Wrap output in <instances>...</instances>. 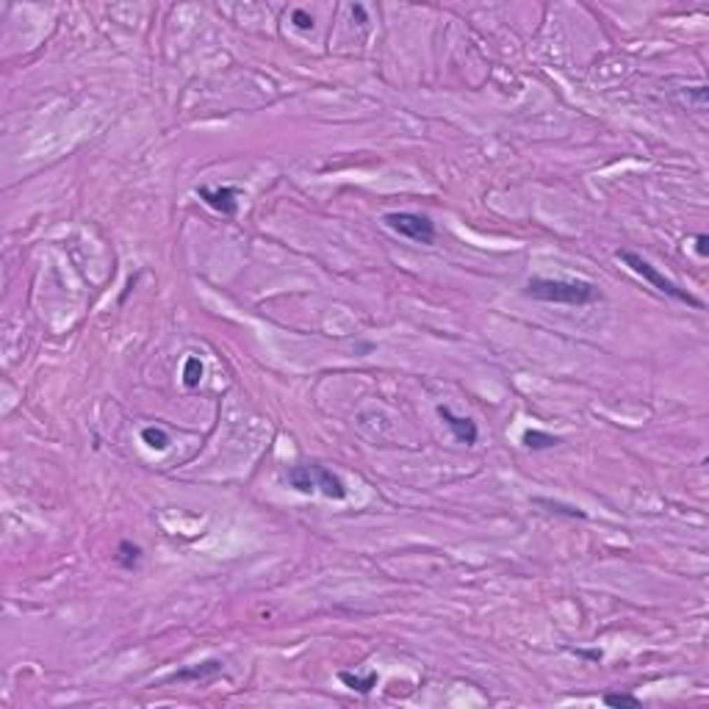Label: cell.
Masks as SVG:
<instances>
[{"instance_id": "cell-11", "label": "cell", "mask_w": 709, "mask_h": 709, "mask_svg": "<svg viewBox=\"0 0 709 709\" xmlns=\"http://www.w3.org/2000/svg\"><path fill=\"white\" fill-rule=\"evenodd\" d=\"M142 441H144L150 449L164 452V449L170 446V432L161 429V427H144V429H142Z\"/></svg>"}, {"instance_id": "cell-7", "label": "cell", "mask_w": 709, "mask_h": 709, "mask_svg": "<svg viewBox=\"0 0 709 709\" xmlns=\"http://www.w3.org/2000/svg\"><path fill=\"white\" fill-rule=\"evenodd\" d=\"M222 662L219 659H205V662H197L191 668H180L170 676V682H191V679H208V676H216L222 673Z\"/></svg>"}, {"instance_id": "cell-15", "label": "cell", "mask_w": 709, "mask_h": 709, "mask_svg": "<svg viewBox=\"0 0 709 709\" xmlns=\"http://www.w3.org/2000/svg\"><path fill=\"white\" fill-rule=\"evenodd\" d=\"M294 25L296 28H302V31H308V28H313V17H308L302 8H296L294 11Z\"/></svg>"}, {"instance_id": "cell-13", "label": "cell", "mask_w": 709, "mask_h": 709, "mask_svg": "<svg viewBox=\"0 0 709 709\" xmlns=\"http://www.w3.org/2000/svg\"><path fill=\"white\" fill-rule=\"evenodd\" d=\"M601 701L607 704V707H615V709H621V707H629V709H638L643 701L638 698V696H632V693H604L601 696Z\"/></svg>"}, {"instance_id": "cell-3", "label": "cell", "mask_w": 709, "mask_h": 709, "mask_svg": "<svg viewBox=\"0 0 709 709\" xmlns=\"http://www.w3.org/2000/svg\"><path fill=\"white\" fill-rule=\"evenodd\" d=\"M618 258H621L635 275H640L646 283H651L656 291H662L665 296H673V299H679V302H684V305H693V308H701V305H704L698 296H693L687 289H682L679 283H673L670 277H665L656 266H651L643 255H638V252H632V249H621Z\"/></svg>"}, {"instance_id": "cell-4", "label": "cell", "mask_w": 709, "mask_h": 709, "mask_svg": "<svg viewBox=\"0 0 709 709\" xmlns=\"http://www.w3.org/2000/svg\"><path fill=\"white\" fill-rule=\"evenodd\" d=\"M394 233L411 238L415 244H432L435 241V225L427 214H415V211H394L385 214L383 219Z\"/></svg>"}, {"instance_id": "cell-9", "label": "cell", "mask_w": 709, "mask_h": 709, "mask_svg": "<svg viewBox=\"0 0 709 709\" xmlns=\"http://www.w3.org/2000/svg\"><path fill=\"white\" fill-rule=\"evenodd\" d=\"M117 563L125 571L139 568V563H142V549H139L136 543H130V540H122L117 546Z\"/></svg>"}, {"instance_id": "cell-2", "label": "cell", "mask_w": 709, "mask_h": 709, "mask_svg": "<svg viewBox=\"0 0 709 709\" xmlns=\"http://www.w3.org/2000/svg\"><path fill=\"white\" fill-rule=\"evenodd\" d=\"M286 479L299 493H316V490H322L327 499H336V502L347 499L344 479L338 474H333L330 469H324V466H291L286 471Z\"/></svg>"}, {"instance_id": "cell-6", "label": "cell", "mask_w": 709, "mask_h": 709, "mask_svg": "<svg viewBox=\"0 0 709 709\" xmlns=\"http://www.w3.org/2000/svg\"><path fill=\"white\" fill-rule=\"evenodd\" d=\"M438 415L446 421V427L455 432V438L460 441V443H466V446H471L476 443V435H479V429H476V424H474L469 415H455L449 408H438Z\"/></svg>"}, {"instance_id": "cell-1", "label": "cell", "mask_w": 709, "mask_h": 709, "mask_svg": "<svg viewBox=\"0 0 709 709\" xmlns=\"http://www.w3.org/2000/svg\"><path fill=\"white\" fill-rule=\"evenodd\" d=\"M524 294L537 299V302H551V305H591L601 299V291L588 283V280H551V277H530Z\"/></svg>"}, {"instance_id": "cell-10", "label": "cell", "mask_w": 709, "mask_h": 709, "mask_svg": "<svg viewBox=\"0 0 709 709\" xmlns=\"http://www.w3.org/2000/svg\"><path fill=\"white\" fill-rule=\"evenodd\" d=\"M560 443V438L557 435H549V432H543V429H527L524 432V446H530V449H551V446H557Z\"/></svg>"}, {"instance_id": "cell-14", "label": "cell", "mask_w": 709, "mask_h": 709, "mask_svg": "<svg viewBox=\"0 0 709 709\" xmlns=\"http://www.w3.org/2000/svg\"><path fill=\"white\" fill-rule=\"evenodd\" d=\"M537 504L551 507V513L557 510V513H565V516H571V518H585V513H582L579 507H565V504H560V502H549V499H537Z\"/></svg>"}, {"instance_id": "cell-16", "label": "cell", "mask_w": 709, "mask_h": 709, "mask_svg": "<svg viewBox=\"0 0 709 709\" xmlns=\"http://www.w3.org/2000/svg\"><path fill=\"white\" fill-rule=\"evenodd\" d=\"M696 244H698V255H707V236H698L696 238Z\"/></svg>"}, {"instance_id": "cell-12", "label": "cell", "mask_w": 709, "mask_h": 709, "mask_svg": "<svg viewBox=\"0 0 709 709\" xmlns=\"http://www.w3.org/2000/svg\"><path fill=\"white\" fill-rule=\"evenodd\" d=\"M202 380V360L200 357H188L183 366V385L186 388H197Z\"/></svg>"}, {"instance_id": "cell-5", "label": "cell", "mask_w": 709, "mask_h": 709, "mask_svg": "<svg viewBox=\"0 0 709 709\" xmlns=\"http://www.w3.org/2000/svg\"><path fill=\"white\" fill-rule=\"evenodd\" d=\"M197 197H200L205 205H211L214 211H219V214H225V216H233L238 211V197H241V191H238L236 186H219V188L197 186Z\"/></svg>"}, {"instance_id": "cell-8", "label": "cell", "mask_w": 709, "mask_h": 709, "mask_svg": "<svg viewBox=\"0 0 709 709\" xmlns=\"http://www.w3.org/2000/svg\"><path fill=\"white\" fill-rule=\"evenodd\" d=\"M338 679L347 684V687H352L357 690L360 696H369L374 687H377V682H380V676H377V670H369L366 676H354V673H347V670H341L338 673Z\"/></svg>"}]
</instances>
